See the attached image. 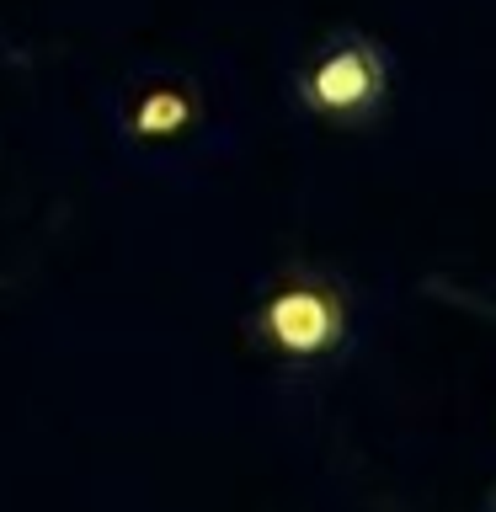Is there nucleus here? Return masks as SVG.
Returning <instances> with one entry per match:
<instances>
[{"mask_svg":"<svg viewBox=\"0 0 496 512\" xmlns=\"http://www.w3.org/2000/svg\"><path fill=\"white\" fill-rule=\"evenodd\" d=\"M347 331H352L347 288L320 267L278 272V278L262 288L256 310H251L256 347L272 352L278 363H294V368L331 363L336 352L347 347Z\"/></svg>","mask_w":496,"mask_h":512,"instance_id":"nucleus-1","label":"nucleus"},{"mask_svg":"<svg viewBox=\"0 0 496 512\" xmlns=\"http://www.w3.org/2000/svg\"><path fill=\"white\" fill-rule=\"evenodd\" d=\"M294 91L310 118L331 128H363L379 118L384 96H390V59L368 32L342 27L304 59Z\"/></svg>","mask_w":496,"mask_h":512,"instance_id":"nucleus-2","label":"nucleus"},{"mask_svg":"<svg viewBox=\"0 0 496 512\" xmlns=\"http://www.w3.org/2000/svg\"><path fill=\"white\" fill-rule=\"evenodd\" d=\"M198 86L182 75H150L139 86H128L123 107H118V128L144 150H160V144H176L198 128Z\"/></svg>","mask_w":496,"mask_h":512,"instance_id":"nucleus-3","label":"nucleus"}]
</instances>
